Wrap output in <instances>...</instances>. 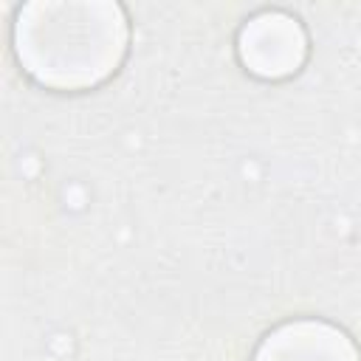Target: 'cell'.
Listing matches in <instances>:
<instances>
[{
  "instance_id": "6da1fadb",
  "label": "cell",
  "mask_w": 361,
  "mask_h": 361,
  "mask_svg": "<svg viewBox=\"0 0 361 361\" xmlns=\"http://www.w3.org/2000/svg\"><path fill=\"white\" fill-rule=\"evenodd\" d=\"M127 17L102 0H37L17 11L14 54L23 71L54 90H85L121 65Z\"/></svg>"
},
{
  "instance_id": "3957f363",
  "label": "cell",
  "mask_w": 361,
  "mask_h": 361,
  "mask_svg": "<svg viewBox=\"0 0 361 361\" xmlns=\"http://www.w3.org/2000/svg\"><path fill=\"white\" fill-rule=\"evenodd\" d=\"M254 361H361V355L336 324L299 319L271 330L259 341Z\"/></svg>"
},
{
  "instance_id": "7a4b0ae2",
  "label": "cell",
  "mask_w": 361,
  "mask_h": 361,
  "mask_svg": "<svg viewBox=\"0 0 361 361\" xmlns=\"http://www.w3.org/2000/svg\"><path fill=\"white\" fill-rule=\"evenodd\" d=\"M237 51L254 76L285 79L302 68L307 56V37L290 14L262 11L243 25Z\"/></svg>"
}]
</instances>
